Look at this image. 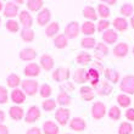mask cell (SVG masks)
Segmentation results:
<instances>
[{
  "label": "cell",
  "instance_id": "cell-40",
  "mask_svg": "<svg viewBox=\"0 0 134 134\" xmlns=\"http://www.w3.org/2000/svg\"><path fill=\"white\" fill-rule=\"evenodd\" d=\"M96 12H98V15H99L102 20H106L110 16V9L105 4H99L98 9H96Z\"/></svg>",
  "mask_w": 134,
  "mask_h": 134
},
{
  "label": "cell",
  "instance_id": "cell-9",
  "mask_svg": "<svg viewBox=\"0 0 134 134\" xmlns=\"http://www.w3.org/2000/svg\"><path fill=\"white\" fill-rule=\"evenodd\" d=\"M50 20H51V12H50L49 9H42L37 14V23H38L40 27H44V26H48L49 25Z\"/></svg>",
  "mask_w": 134,
  "mask_h": 134
},
{
  "label": "cell",
  "instance_id": "cell-53",
  "mask_svg": "<svg viewBox=\"0 0 134 134\" xmlns=\"http://www.w3.org/2000/svg\"><path fill=\"white\" fill-rule=\"evenodd\" d=\"M116 0H107V1H105V4H109V5H116Z\"/></svg>",
  "mask_w": 134,
  "mask_h": 134
},
{
  "label": "cell",
  "instance_id": "cell-56",
  "mask_svg": "<svg viewBox=\"0 0 134 134\" xmlns=\"http://www.w3.org/2000/svg\"><path fill=\"white\" fill-rule=\"evenodd\" d=\"M14 3L17 5V4H23V1H22V0H16V1H14Z\"/></svg>",
  "mask_w": 134,
  "mask_h": 134
},
{
  "label": "cell",
  "instance_id": "cell-59",
  "mask_svg": "<svg viewBox=\"0 0 134 134\" xmlns=\"http://www.w3.org/2000/svg\"><path fill=\"white\" fill-rule=\"evenodd\" d=\"M66 134H72V133H66Z\"/></svg>",
  "mask_w": 134,
  "mask_h": 134
},
{
  "label": "cell",
  "instance_id": "cell-57",
  "mask_svg": "<svg viewBox=\"0 0 134 134\" xmlns=\"http://www.w3.org/2000/svg\"><path fill=\"white\" fill-rule=\"evenodd\" d=\"M0 26H1V17H0Z\"/></svg>",
  "mask_w": 134,
  "mask_h": 134
},
{
  "label": "cell",
  "instance_id": "cell-39",
  "mask_svg": "<svg viewBox=\"0 0 134 134\" xmlns=\"http://www.w3.org/2000/svg\"><path fill=\"white\" fill-rule=\"evenodd\" d=\"M117 102L121 107H129L132 104V99L127 94H120L117 96Z\"/></svg>",
  "mask_w": 134,
  "mask_h": 134
},
{
  "label": "cell",
  "instance_id": "cell-52",
  "mask_svg": "<svg viewBox=\"0 0 134 134\" xmlns=\"http://www.w3.org/2000/svg\"><path fill=\"white\" fill-rule=\"evenodd\" d=\"M5 112L3 110H0V124H4V121H5Z\"/></svg>",
  "mask_w": 134,
  "mask_h": 134
},
{
  "label": "cell",
  "instance_id": "cell-24",
  "mask_svg": "<svg viewBox=\"0 0 134 134\" xmlns=\"http://www.w3.org/2000/svg\"><path fill=\"white\" fill-rule=\"evenodd\" d=\"M128 51H129V48H128V44H126V43H118L113 48V55L116 57H120V59L127 56Z\"/></svg>",
  "mask_w": 134,
  "mask_h": 134
},
{
  "label": "cell",
  "instance_id": "cell-7",
  "mask_svg": "<svg viewBox=\"0 0 134 134\" xmlns=\"http://www.w3.org/2000/svg\"><path fill=\"white\" fill-rule=\"evenodd\" d=\"M79 31H81V28H79V23L76 22V21H72L65 27V33L64 34L66 35L68 39H74V38H77L78 37Z\"/></svg>",
  "mask_w": 134,
  "mask_h": 134
},
{
  "label": "cell",
  "instance_id": "cell-47",
  "mask_svg": "<svg viewBox=\"0 0 134 134\" xmlns=\"http://www.w3.org/2000/svg\"><path fill=\"white\" fill-rule=\"evenodd\" d=\"M61 88V92H73L74 90V84L73 83H71V82H65V83H62V84L60 85Z\"/></svg>",
  "mask_w": 134,
  "mask_h": 134
},
{
  "label": "cell",
  "instance_id": "cell-22",
  "mask_svg": "<svg viewBox=\"0 0 134 134\" xmlns=\"http://www.w3.org/2000/svg\"><path fill=\"white\" fill-rule=\"evenodd\" d=\"M37 57V51L33 48H25L20 51V59L22 61H33Z\"/></svg>",
  "mask_w": 134,
  "mask_h": 134
},
{
  "label": "cell",
  "instance_id": "cell-4",
  "mask_svg": "<svg viewBox=\"0 0 134 134\" xmlns=\"http://www.w3.org/2000/svg\"><path fill=\"white\" fill-rule=\"evenodd\" d=\"M70 110L66 107H59L55 111V120L60 126H66L70 121Z\"/></svg>",
  "mask_w": 134,
  "mask_h": 134
},
{
  "label": "cell",
  "instance_id": "cell-54",
  "mask_svg": "<svg viewBox=\"0 0 134 134\" xmlns=\"http://www.w3.org/2000/svg\"><path fill=\"white\" fill-rule=\"evenodd\" d=\"M4 6H5V4H4L3 1H0V12H1V11H4Z\"/></svg>",
  "mask_w": 134,
  "mask_h": 134
},
{
  "label": "cell",
  "instance_id": "cell-45",
  "mask_svg": "<svg viewBox=\"0 0 134 134\" xmlns=\"http://www.w3.org/2000/svg\"><path fill=\"white\" fill-rule=\"evenodd\" d=\"M9 101V93L7 89L3 85H0V105L1 104H6Z\"/></svg>",
  "mask_w": 134,
  "mask_h": 134
},
{
  "label": "cell",
  "instance_id": "cell-37",
  "mask_svg": "<svg viewBox=\"0 0 134 134\" xmlns=\"http://www.w3.org/2000/svg\"><path fill=\"white\" fill-rule=\"evenodd\" d=\"M5 28L10 33H17L20 31V22H17L16 20H7L5 23Z\"/></svg>",
  "mask_w": 134,
  "mask_h": 134
},
{
  "label": "cell",
  "instance_id": "cell-8",
  "mask_svg": "<svg viewBox=\"0 0 134 134\" xmlns=\"http://www.w3.org/2000/svg\"><path fill=\"white\" fill-rule=\"evenodd\" d=\"M4 16L7 17L9 20H14V17H16L20 12H18V6L14 1H7L5 3V6H4Z\"/></svg>",
  "mask_w": 134,
  "mask_h": 134
},
{
  "label": "cell",
  "instance_id": "cell-23",
  "mask_svg": "<svg viewBox=\"0 0 134 134\" xmlns=\"http://www.w3.org/2000/svg\"><path fill=\"white\" fill-rule=\"evenodd\" d=\"M42 131L44 134H59V126L54 121H45Z\"/></svg>",
  "mask_w": 134,
  "mask_h": 134
},
{
  "label": "cell",
  "instance_id": "cell-55",
  "mask_svg": "<svg viewBox=\"0 0 134 134\" xmlns=\"http://www.w3.org/2000/svg\"><path fill=\"white\" fill-rule=\"evenodd\" d=\"M131 26H132V27H133V28H134V15H133V16H132V18H131Z\"/></svg>",
  "mask_w": 134,
  "mask_h": 134
},
{
  "label": "cell",
  "instance_id": "cell-14",
  "mask_svg": "<svg viewBox=\"0 0 134 134\" xmlns=\"http://www.w3.org/2000/svg\"><path fill=\"white\" fill-rule=\"evenodd\" d=\"M85 127H87V123L81 117H73L70 121V128L74 132H83L85 129Z\"/></svg>",
  "mask_w": 134,
  "mask_h": 134
},
{
  "label": "cell",
  "instance_id": "cell-15",
  "mask_svg": "<svg viewBox=\"0 0 134 134\" xmlns=\"http://www.w3.org/2000/svg\"><path fill=\"white\" fill-rule=\"evenodd\" d=\"M25 115H26L25 110L18 105L11 106L10 110H9V116L11 117V120H14V121H21L25 117Z\"/></svg>",
  "mask_w": 134,
  "mask_h": 134
},
{
  "label": "cell",
  "instance_id": "cell-3",
  "mask_svg": "<svg viewBox=\"0 0 134 134\" xmlns=\"http://www.w3.org/2000/svg\"><path fill=\"white\" fill-rule=\"evenodd\" d=\"M120 89L123 94H134V76H126L120 83Z\"/></svg>",
  "mask_w": 134,
  "mask_h": 134
},
{
  "label": "cell",
  "instance_id": "cell-11",
  "mask_svg": "<svg viewBox=\"0 0 134 134\" xmlns=\"http://www.w3.org/2000/svg\"><path fill=\"white\" fill-rule=\"evenodd\" d=\"M23 74L28 78L38 77L39 74H40V66L38 64H34V62H29L23 68Z\"/></svg>",
  "mask_w": 134,
  "mask_h": 134
},
{
  "label": "cell",
  "instance_id": "cell-48",
  "mask_svg": "<svg viewBox=\"0 0 134 134\" xmlns=\"http://www.w3.org/2000/svg\"><path fill=\"white\" fill-rule=\"evenodd\" d=\"M92 68L96 70L99 73H104V71H105V68H104V66H102V64L100 61H94L92 64Z\"/></svg>",
  "mask_w": 134,
  "mask_h": 134
},
{
  "label": "cell",
  "instance_id": "cell-16",
  "mask_svg": "<svg viewBox=\"0 0 134 134\" xmlns=\"http://www.w3.org/2000/svg\"><path fill=\"white\" fill-rule=\"evenodd\" d=\"M79 94H81V98L84 101H92L95 96V92L92 87L89 85H83L81 89H79Z\"/></svg>",
  "mask_w": 134,
  "mask_h": 134
},
{
  "label": "cell",
  "instance_id": "cell-1",
  "mask_svg": "<svg viewBox=\"0 0 134 134\" xmlns=\"http://www.w3.org/2000/svg\"><path fill=\"white\" fill-rule=\"evenodd\" d=\"M21 87L23 93L28 96H34L37 93H39L38 82L34 79H23L21 83Z\"/></svg>",
  "mask_w": 134,
  "mask_h": 134
},
{
  "label": "cell",
  "instance_id": "cell-44",
  "mask_svg": "<svg viewBox=\"0 0 134 134\" xmlns=\"http://www.w3.org/2000/svg\"><path fill=\"white\" fill-rule=\"evenodd\" d=\"M109 117L113 121H118L121 118V110L118 106H112L109 110Z\"/></svg>",
  "mask_w": 134,
  "mask_h": 134
},
{
  "label": "cell",
  "instance_id": "cell-10",
  "mask_svg": "<svg viewBox=\"0 0 134 134\" xmlns=\"http://www.w3.org/2000/svg\"><path fill=\"white\" fill-rule=\"evenodd\" d=\"M18 20H20V23H21V26L23 28H32L33 17H32V15L29 14V11L22 10L18 14Z\"/></svg>",
  "mask_w": 134,
  "mask_h": 134
},
{
  "label": "cell",
  "instance_id": "cell-38",
  "mask_svg": "<svg viewBox=\"0 0 134 134\" xmlns=\"http://www.w3.org/2000/svg\"><path fill=\"white\" fill-rule=\"evenodd\" d=\"M56 105H57L56 100L45 99L44 101H43V104H42V107H43L44 111H46V112H51V111H54V110L56 109Z\"/></svg>",
  "mask_w": 134,
  "mask_h": 134
},
{
  "label": "cell",
  "instance_id": "cell-13",
  "mask_svg": "<svg viewBox=\"0 0 134 134\" xmlns=\"http://www.w3.org/2000/svg\"><path fill=\"white\" fill-rule=\"evenodd\" d=\"M96 94L98 95H101V96H107L112 93V84L109 83L107 81H102L100 82V84L96 87Z\"/></svg>",
  "mask_w": 134,
  "mask_h": 134
},
{
  "label": "cell",
  "instance_id": "cell-49",
  "mask_svg": "<svg viewBox=\"0 0 134 134\" xmlns=\"http://www.w3.org/2000/svg\"><path fill=\"white\" fill-rule=\"evenodd\" d=\"M126 118H127L128 121H132V122H134V109H128L127 111H126Z\"/></svg>",
  "mask_w": 134,
  "mask_h": 134
},
{
  "label": "cell",
  "instance_id": "cell-18",
  "mask_svg": "<svg viewBox=\"0 0 134 134\" xmlns=\"http://www.w3.org/2000/svg\"><path fill=\"white\" fill-rule=\"evenodd\" d=\"M73 81L78 84H84L85 82H88V73L87 70L84 68H77L73 73Z\"/></svg>",
  "mask_w": 134,
  "mask_h": 134
},
{
  "label": "cell",
  "instance_id": "cell-21",
  "mask_svg": "<svg viewBox=\"0 0 134 134\" xmlns=\"http://www.w3.org/2000/svg\"><path fill=\"white\" fill-rule=\"evenodd\" d=\"M118 39V33L115 29H107L106 32L102 33V42L105 44H113Z\"/></svg>",
  "mask_w": 134,
  "mask_h": 134
},
{
  "label": "cell",
  "instance_id": "cell-31",
  "mask_svg": "<svg viewBox=\"0 0 134 134\" xmlns=\"http://www.w3.org/2000/svg\"><path fill=\"white\" fill-rule=\"evenodd\" d=\"M112 25H113V27H115V29L118 31V32H124V31H127V28H128V22L124 17L115 18L112 22Z\"/></svg>",
  "mask_w": 134,
  "mask_h": 134
},
{
  "label": "cell",
  "instance_id": "cell-51",
  "mask_svg": "<svg viewBox=\"0 0 134 134\" xmlns=\"http://www.w3.org/2000/svg\"><path fill=\"white\" fill-rule=\"evenodd\" d=\"M0 134H9V128L5 124H0Z\"/></svg>",
  "mask_w": 134,
  "mask_h": 134
},
{
  "label": "cell",
  "instance_id": "cell-6",
  "mask_svg": "<svg viewBox=\"0 0 134 134\" xmlns=\"http://www.w3.org/2000/svg\"><path fill=\"white\" fill-rule=\"evenodd\" d=\"M40 116H42V112L38 106H31L25 115V121L27 123H34L40 118Z\"/></svg>",
  "mask_w": 134,
  "mask_h": 134
},
{
  "label": "cell",
  "instance_id": "cell-25",
  "mask_svg": "<svg viewBox=\"0 0 134 134\" xmlns=\"http://www.w3.org/2000/svg\"><path fill=\"white\" fill-rule=\"evenodd\" d=\"M107 54H109V48H107V45H106L105 43H98L95 46V57L98 59V60H101V59H104L105 56H107Z\"/></svg>",
  "mask_w": 134,
  "mask_h": 134
},
{
  "label": "cell",
  "instance_id": "cell-58",
  "mask_svg": "<svg viewBox=\"0 0 134 134\" xmlns=\"http://www.w3.org/2000/svg\"><path fill=\"white\" fill-rule=\"evenodd\" d=\"M133 55H134V48H133Z\"/></svg>",
  "mask_w": 134,
  "mask_h": 134
},
{
  "label": "cell",
  "instance_id": "cell-28",
  "mask_svg": "<svg viewBox=\"0 0 134 134\" xmlns=\"http://www.w3.org/2000/svg\"><path fill=\"white\" fill-rule=\"evenodd\" d=\"M22 83L21 78H20V76L16 73H11L7 76L6 78V84L9 88H12V89H17L18 85Z\"/></svg>",
  "mask_w": 134,
  "mask_h": 134
},
{
  "label": "cell",
  "instance_id": "cell-33",
  "mask_svg": "<svg viewBox=\"0 0 134 134\" xmlns=\"http://www.w3.org/2000/svg\"><path fill=\"white\" fill-rule=\"evenodd\" d=\"M76 62L82 66H85V65H89L92 62V55L89 53H85V51H82L77 55L76 57Z\"/></svg>",
  "mask_w": 134,
  "mask_h": 134
},
{
  "label": "cell",
  "instance_id": "cell-2",
  "mask_svg": "<svg viewBox=\"0 0 134 134\" xmlns=\"http://www.w3.org/2000/svg\"><path fill=\"white\" fill-rule=\"evenodd\" d=\"M70 70L67 67H57L53 72V79L59 83H65L70 79Z\"/></svg>",
  "mask_w": 134,
  "mask_h": 134
},
{
  "label": "cell",
  "instance_id": "cell-5",
  "mask_svg": "<svg viewBox=\"0 0 134 134\" xmlns=\"http://www.w3.org/2000/svg\"><path fill=\"white\" fill-rule=\"evenodd\" d=\"M107 110H106V106L104 102L101 101H96L93 104L92 106V116L94 120H101L102 117L106 115Z\"/></svg>",
  "mask_w": 134,
  "mask_h": 134
},
{
  "label": "cell",
  "instance_id": "cell-46",
  "mask_svg": "<svg viewBox=\"0 0 134 134\" xmlns=\"http://www.w3.org/2000/svg\"><path fill=\"white\" fill-rule=\"evenodd\" d=\"M110 25H111V23H110L107 20H100L96 29H98L99 32H106L107 29H110Z\"/></svg>",
  "mask_w": 134,
  "mask_h": 134
},
{
  "label": "cell",
  "instance_id": "cell-29",
  "mask_svg": "<svg viewBox=\"0 0 134 134\" xmlns=\"http://www.w3.org/2000/svg\"><path fill=\"white\" fill-rule=\"evenodd\" d=\"M68 44V38L64 33H59V34L54 38V45L56 46L57 49H65Z\"/></svg>",
  "mask_w": 134,
  "mask_h": 134
},
{
  "label": "cell",
  "instance_id": "cell-30",
  "mask_svg": "<svg viewBox=\"0 0 134 134\" xmlns=\"http://www.w3.org/2000/svg\"><path fill=\"white\" fill-rule=\"evenodd\" d=\"M56 102L61 107H66V106L71 105V102H72V99H71V96L68 93L66 92H60L59 93V95H57V99H56Z\"/></svg>",
  "mask_w": 134,
  "mask_h": 134
},
{
  "label": "cell",
  "instance_id": "cell-43",
  "mask_svg": "<svg viewBox=\"0 0 134 134\" xmlns=\"http://www.w3.org/2000/svg\"><path fill=\"white\" fill-rule=\"evenodd\" d=\"M133 12H134V6L132 5V4H129V3L123 4L122 7H121V14H122V16H124V17L132 16Z\"/></svg>",
  "mask_w": 134,
  "mask_h": 134
},
{
  "label": "cell",
  "instance_id": "cell-50",
  "mask_svg": "<svg viewBox=\"0 0 134 134\" xmlns=\"http://www.w3.org/2000/svg\"><path fill=\"white\" fill-rule=\"evenodd\" d=\"M26 134H43V132L40 131L39 127H32V128H29V129H27Z\"/></svg>",
  "mask_w": 134,
  "mask_h": 134
},
{
  "label": "cell",
  "instance_id": "cell-41",
  "mask_svg": "<svg viewBox=\"0 0 134 134\" xmlns=\"http://www.w3.org/2000/svg\"><path fill=\"white\" fill-rule=\"evenodd\" d=\"M39 94L44 99H49L50 95L53 94V88L49 84H42L40 88H39Z\"/></svg>",
  "mask_w": 134,
  "mask_h": 134
},
{
  "label": "cell",
  "instance_id": "cell-27",
  "mask_svg": "<svg viewBox=\"0 0 134 134\" xmlns=\"http://www.w3.org/2000/svg\"><path fill=\"white\" fill-rule=\"evenodd\" d=\"M59 31H60V25L57 22H50L45 27V34L49 38H55L59 34Z\"/></svg>",
  "mask_w": 134,
  "mask_h": 134
},
{
  "label": "cell",
  "instance_id": "cell-19",
  "mask_svg": "<svg viewBox=\"0 0 134 134\" xmlns=\"http://www.w3.org/2000/svg\"><path fill=\"white\" fill-rule=\"evenodd\" d=\"M104 74H105L106 81L109 82V83L116 84V83L120 82V73L116 70H113V68H105Z\"/></svg>",
  "mask_w": 134,
  "mask_h": 134
},
{
  "label": "cell",
  "instance_id": "cell-17",
  "mask_svg": "<svg viewBox=\"0 0 134 134\" xmlns=\"http://www.w3.org/2000/svg\"><path fill=\"white\" fill-rule=\"evenodd\" d=\"M11 101L15 102L16 105H21L26 102V94L23 93V90H21L20 88L14 89L11 92Z\"/></svg>",
  "mask_w": 134,
  "mask_h": 134
},
{
  "label": "cell",
  "instance_id": "cell-32",
  "mask_svg": "<svg viewBox=\"0 0 134 134\" xmlns=\"http://www.w3.org/2000/svg\"><path fill=\"white\" fill-rule=\"evenodd\" d=\"M27 9L32 12H39V11L43 9V5H44V1L43 0H28L27 3Z\"/></svg>",
  "mask_w": 134,
  "mask_h": 134
},
{
  "label": "cell",
  "instance_id": "cell-42",
  "mask_svg": "<svg viewBox=\"0 0 134 134\" xmlns=\"http://www.w3.org/2000/svg\"><path fill=\"white\" fill-rule=\"evenodd\" d=\"M133 133V126L129 122H122L118 127V134H132Z\"/></svg>",
  "mask_w": 134,
  "mask_h": 134
},
{
  "label": "cell",
  "instance_id": "cell-26",
  "mask_svg": "<svg viewBox=\"0 0 134 134\" xmlns=\"http://www.w3.org/2000/svg\"><path fill=\"white\" fill-rule=\"evenodd\" d=\"M96 31V27L94 25V22L92 21H85L81 27V32L85 35V37H92Z\"/></svg>",
  "mask_w": 134,
  "mask_h": 134
},
{
  "label": "cell",
  "instance_id": "cell-36",
  "mask_svg": "<svg viewBox=\"0 0 134 134\" xmlns=\"http://www.w3.org/2000/svg\"><path fill=\"white\" fill-rule=\"evenodd\" d=\"M96 40L93 37H84V38L81 40V45L82 48H84V49H93V48H95L96 46Z\"/></svg>",
  "mask_w": 134,
  "mask_h": 134
},
{
  "label": "cell",
  "instance_id": "cell-20",
  "mask_svg": "<svg viewBox=\"0 0 134 134\" xmlns=\"http://www.w3.org/2000/svg\"><path fill=\"white\" fill-rule=\"evenodd\" d=\"M87 73H88V82H90L92 88H96L100 84V73L92 67L87 71Z\"/></svg>",
  "mask_w": 134,
  "mask_h": 134
},
{
  "label": "cell",
  "instance_id": "cell-35",
  "mask_svg": "<svg viewBox=\"0 0 134 134\" xmlns=\"http://www.w3.org/2000/svg\"><path fill=\"white\" fill-rule=\"evenodd\" d=\"M20 35H21V39L23 42L31 43V42H33L35 34H34V31H33L32 28H23V29H21Z\"/></svg>",
  "mask_w": 134,
  "mask_h": 134
},
{
  "label": "cell",
  "instance_id": "cell-34",
  "mask_svg": "<svg viewBox=\"0 0 134 134\" xmlns=\"http://www.w3.org/2000/svg\"><path fill=\"white\" fill-rule=\"evenodd\" d=\"M83 16H84L88 21H95L98 18V12L93 6H85L83 9Z\"/></svg>",
  "mask_w": 134,
  "mask_h": 134
},
{
  "label": "cell",
  "instance_id": "cell-12",
  "mask_svg": "<svg viewBox=\"0 0 134 134\" xmlns=\"http://www.w3.org/2000/svg\"><path fill=\"white\" fill-rule=\"evenodd\" d=\"M40 68H43L44 71H51L54 68V65H55V61H54L53 56H50L49 54H44V55H42V57H40Z\"/></svg>",
  "mask_w": 134,
  "mask_h": 134
}]
</instances>
